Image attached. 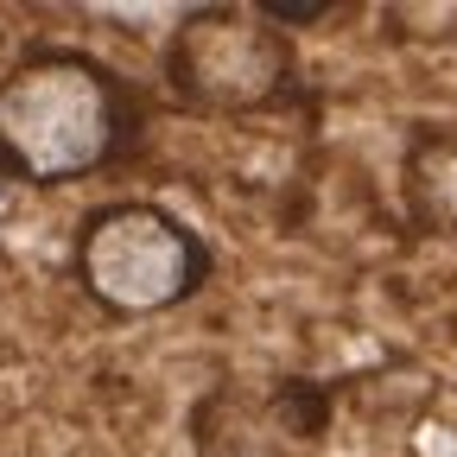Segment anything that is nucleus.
<instances>
[{
	"instance_id": "f257e3e1",
	"label": "nucleus",
	"mask_w": 457,
	"mask_h": 457,
	"mask_svg": "<svg viewBox=\"0 0 457 457\" xmlns=\"http://www.w3.org/2000/svg\"><path fill=\"white\" fill-rule=\"evenodd\" d=\"M128 140V89L64 45L26 51L0 77V171L20 185H77Z\"/></svg>"
},
{
	"instance_id": "7ed1b4c3",
	"label": "nucleus",
	"mask_w": 457,
	"mask_h": 457,
	"mask_svg": "<svg viewBox=\"0 0 457 457\" xmlns=\"http://www.w3.org/2000/svg\"><path fill=\"white\" fill-rule=\"evenodd\" d=\"M165 77L204 114H261L293 83V38L261 7H204L171 32Z\"/></svg>"
},
{
	"instance_id": "f03ea898",
	"label": "nucleus",
	"mask_w": 457,
	"mask_h": 457,
	"mask_svg": "<svg viewBox=\"0 0 457 457\" xmlns=\"http://www.w3.org/2000/svg\"><path fill=\"white\" fill-rule=\"evenodd\" d=\"M210 248L159 204H102L77 236V279L114 318H153L191 299Z\"/></svg>"
},
{
	"instance_id": "20e7f679",
	"label": "nucleus",
	"mask_w": 457,
	"mask_h": 457,
	"mask_svg": "<svg viewBox=\"0 0 457 457\" xmlns=\"http://www.w3.org/2000/svg\"><path fill=\"white\" fill-rule=\"evenodd\" d=\"M400 191L426 236L457 242V134H420L400 165Z\"/></svg>"
}]
</instances>
